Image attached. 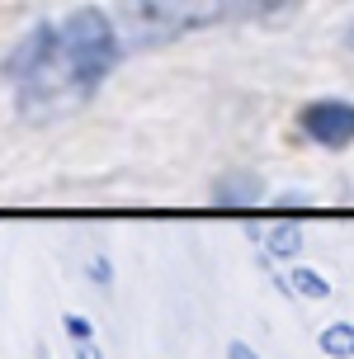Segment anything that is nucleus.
<instances>
[{
    "instance_id": "obj_6",
    "label": "nucleus",
    "mask_w": 354,
    "mask_h": 359,
    "mask_svg": "<svg viewBox=\"0 0 354 359\" xmlns=\"http://www.w3.org/2000/svg\"><path fill=\"white\" fill-rule=\"evenodd\" d=\"M321 355L326 359H354V326L350 322H331V326H321Z\"/></svg>"
},
{
    "instance_id": "obj_12",
    "label": "nucleus",
    "mask_w": 354,
    "mask_h": 359,
    "mask_svg": "<svg viewBox=\"0 0 354 359\" xmlns=\"http://www.w3.org/2000/svg\"><path fill=\"white\" fill-rule=\"evenodd\" d=\"M350 53H354V29H350Z\"/></svg>"
},
{
    "instance_id": "obj_1",
    "label": "nucleus",
    "mask_w": 354,
    "mask_h": 359,
    "mask_svg": "<svg viewBox=\"0 0 354 359\" xmlns=\"http://www.w3.org/2000/svg\"><path fill=\"white\" fill-rule=\"evenodd\" d=\"M123 53L128 48L114 15L100 5H81L62 24H34L0 72L15 81L19 114L29 123H53L90 104Z\"/></svg>"
},
{
    "instance_id": "obj_11",
    "label": "nucleus",
    "mask_w": 354,
    "mask_h": 359,
    "mask_svg": "<svg viewBox=\"0 0 354 359\" xmlns=\"http://www.w3.org/2000/svg\"><path fill=\"white\" fill-rule=\"evenodd\" d=\"M76 359H104V355H100V345H95V341H86V345H76Z\"/></svg>"
},
{
    "instance_id": "obj_7",
    "label": "nucleus",
    "mask_w": 354,
    "mask_h": 359,
    "mask_svg": "<svg viewBox=\"0 0 354 359\" xmlns=\"http://www.w3.org/2000/svg\"><path fill=\"white\" fill-rule=\"evenodd\" d=\"M288 288H293V293H302V298H312V303L331 298V284H326V274H317V269H307V265H298L293 274H288Z\"/></svg>"
},
{
    "instance_id": "obj_8",
    "label": "nucleus",
    "mask_w": 354,
    "mask_h": 359,
    "mask_svg": "<svg viewBox=\"0 0 354 359\" xmlns=\"http://www.w3.org/2000/svg\"><path fill=\"white\" fill-rule=\"evenodd\" d=\"M62 326H67V336H71L76 345L95 341V326H90V317H81V312H67V317H62Z\"/></svg>"
},
{
    "instance_id": "obj_3",
    "label": "nucleus",
    "mask_w": 354,
    "mask_h": 359,
    "mask_svg": "<svg viewBox=\"0 0 354 359\" xmlns=\"http://www.w3.org/2000/svg\"><path fill=\"white\" fill-rule=\"evenodd\" d=\"M298 133L326 151L354 147V104L350 100H312L298 109Z\"/></svg>"
},
{
    "instance_id": "obj_10",
    "label": "nucleus",
    "mask_w": 354,
    "mask_h": 359,
    "mask_svg": "<svg viewBox=\"0 0 354 359\" xmlns=\"http://www.w3.org/2000/svg\"><path fill=\"white\" fill-rule=\"evenodd\" d=\"M227 359H260V355H255V345H246V341H231V345H227Z\"/></svg>"
},
{
    "instance_id": "obj_2",
    "label": "nucleus",
    "mask_w": 354,
    "mask_h": 359,
    "mask_svg": "<svg viewBox=\"0 0 354 359\" xmlns=\"http://www.w3.org/2000/svg\"><path fill=\"white\" fill-rule=\"evenodd\" d=\"M298 0H118L114 24L128 53L165 48L184 34L217 29V24H255L293 10Z\"/></svg>"
},
{
    "instance_id": "obj_9",
    "label": "nucleus",
    "mask_w": 354,
    "mask_h": 359,
    "mask_svg": "<svg viewBox=\"0 0 354 359\" xmlns=\"http://www.w3.org/2000/svg\"><path fill=\"white\" fill-rule=\"evenodd\" d=\"M90 279H95L100 288H109V284H114V265H109L104 255H95V260H90Z\"/></svg>"
},
{
    "instance_id": "obj_4",
    "label": "nucleus",
    "mask_w": 354,
    "mask_h": 359,
    "mask_svg": "<svg viewBox=\"0 0 354 359\" xmlns=\"http://www.w3.org/2000/svg\"><path fill=\"white\" fill-rule=\"evenodd\" d=\"M260 198H265L260 175H222L212 184V203H217V208H250V203H260Z\"/></svg>"
},
{
    "instance_id": "obj_5",
    "label": "nucleus",
    "mask_w": 354,
    "mask_h": 359,
    "mask_svg": "<svg viewBox=\"0 0 354 359\" xmlns=\"http://www.w3.org/2000/svg\"><path fill=\"white\" fill-rule=\"evenodd\" d=\"M302 246H307L302 222H274L269 227V255L274 260H293V255H302Z\"/></svg>"
}]
</instances>
